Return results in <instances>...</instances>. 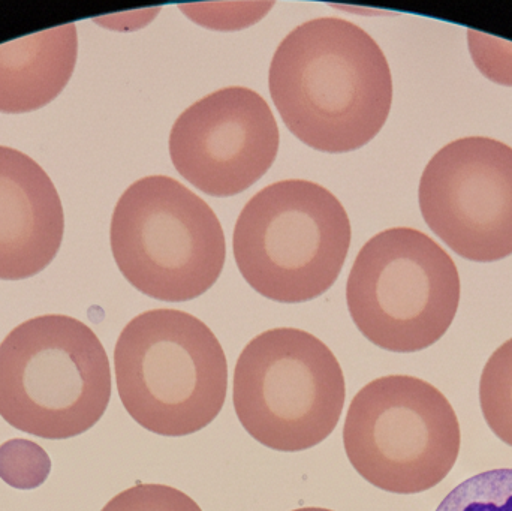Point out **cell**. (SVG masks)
I'll return each mask as SVG.
<instances>
[{
    "label": "cell",
    "mask_w": 512,
    "mask_h": 511,
    "mask_svg": "<svg viewBox=\"0 0 512 511\" xmlns=\"http://www.w3.org/2000/svg\"><path fill=\"white\" fill-rule=\"evenodd\" d=\"M268 87L286 128L318 152H354L384 128L393 77L384 51L358 24L306 21L276 48Z\"/></svg>",
    "instance_id": "obj_1"
},
{
    "label": "cell",
    "mask_w": 512,
    "mask_h": 511,
    "mask_svg": "<svg viewBox=\"0 0 512 511\" xmlns=\"http://www.w3.org/2000/svg\"><path fill=\"white\" fill-rule=\"evenodd\" d=\"M117 392L129 416L153 434H197L227 401L228 362L206 323L153 309L132 318L114 348Z\"/></svg>",
    "instance_id": "obj_2"
},
{
    "label": "cell",
    "mask_w": 512,
    "mask_h": 511,
    "mask_svg": "<svg viewBox=\"0 0 512 511\" xmlns=\"http://www.w3.org/2000/svg\"><path fill=\"white\" fill-rule=\"evenodd\" d=\"M111 390L107 351L77 318H30L0 344V417L24 434L83 435L104 416Z\"/></svg>",
    "instance_id": "obj_3"
},
{
    "label": "cell",
    "mask_w": 512,
    "mask_h": 511,
    "mask_svg": "<svg viewBox=\"0 0 512 511\" xmlns=\"http://www.w3.org/2000/svg\"><path fill=\"white\" fill-rule=\"evenodd\" d=\"M351 237L348 213L333 192L309 180H282L243 207L234 228V258L265 299L310 302L339 278Z\"/></svg>",
    "instance_id": "obj_4"
},
{
    "label": "cell",
    "mask_w": 512,
    "mask_h": 511,
    "mask_svg": "<svg viewBox=\"0 0 512 511\" xmlns=\"http://www.w3.org/2000/svg\"><path fill=\"white\" fill-rule=\"evenodd\" d=\"M111 251L126 281L161 302H189L218 282L227 242L212 207L173 177L132 183L111 218Z\"/></svg>",
    "instance_id": "obj_5"
},
{
    "label": "cell",
    "mask_w": 512,
    "mask_h": 511,
    "mask_svg": "<svg viewBox=\"0 0 512 511\" xmlns=\"http://www.w3.org/2000/svg\"><path fill=\"white\" fill-rule=\"evenodd\" d=\"M459 269L441 245L415 228H390L358 252L346 282L349 314L382 350H426L448 332L459 311Z\"/></svg>",
    "instance_id": "obj_6"
},
{
    "label": "cell",
    "mask_w": 512,
    "mask_h": 511,
    "mask_svg": "<svg viewBox=\"0 0 512 511\" xmlns=\"http://www.w3.org/2000/svg\"><path fill=\"white\" fill-rule=\"evenodd\" d=\"M345 399L339 360L306 330L261 333L243 348L234 369L237 419L255 441L276 452H304L327 440Z\"/></svg>",
    "instance_id": "obj_7"
},
{
    "label": "cell",
    "mask_w": 512,
    "mask_h": 511,
    "mask_svg": "<svg viewBox=\"0 0 512 511\" xmlns=\"http://www.w3.org/2000/svg\"><path fill=\"white\" fill-rule=\"evenodd\" d=\"M343 446L366 482L391 494L438 486L462 446L456 411L433 384L409 375L376 378L352 399Z\"/></svg>",
    "instance_id": "obj_8"
},
{
    "label": "cell",
    "mask_w": 512,
    "mask_h": 511,
    "mask_svg": "<svg viewBox=\"0 0 512 511\" xmlns=\"http://www.w3.org/2000/svg\"><path fill=\"white\" fill-rule=\"evenodd\" d=\"M427 227L474 263L512 255V147L466 137L442 147L424 168L418 188Z\"/></svg>",
    "instance_id": "obj_9"
},
{
    "label": "cell",
    "mask_w": 512,
    "mask_h": 511,
    "mask_svg": "<svg viewBox=\"0 0 512 511\" xmlns=\"http://www.w3.org/2000/svg\"><path fill=\"white\" fill-rule=\"evenodd\" d=\"M280 135L273 111L255 90L225 87L186 108L170 134L180 176L210 197L254 186L276 161Z\"/></svg>",
    "instance_id": "obj_10"
},
{
    "label": "cell",
    "mask_w": 512,
    "mask_h": 511,
    "mask_svg": "<svg viewBox=\"0 0 512 511\" xmlns=\"http://www.w3.org/2000/svg\"><path fill=\"white\" fill-rule=\"evenodd\" d=\"M65 215L56 186L26 153L0 146V279L20 281L56 258Z\"/></svg>",
    "instance_id": "obj_11"
},
{
    "label": "cell",
    "mask_w": 512,
    "mask_h": 511,
    "mask_svg": "<svg viewBox=\"0 0 512 511\" xmlns=\"http://www.w3.org/2000/svg\"><path fill=\"white\" fill-rule=\"evenodd\" d=\"M74 23L0 45V113L21 114L50 104L77 63Z\"/></svg>",
    "instance_id": "obj_12"
},
{
    "label": "cell",
    "mask_w": 512,
    "mask_h": 511,
    "mask_svg": "<svg viewBox=\"0 0 512 511\" xmlns=\"http://www.w3.org/2000/svg\"><path fill=\"white\" fill-rule=\"evenodd\" d=\"M480 402L493 434L512 447V338L487 360L481 375Z\"/></svg>",
    "instance_id": "obj_13"
},
{
    "label": "cell",
    "mask_w": 512,
    "mask_h": 511,
    "mask_svg": "<svg viewBox=\"0 0 512 511\" xmlns=\"http://www.w3.org/2000/svg\"><path fill=\"white\" fill-rule=\"evenodd\" d=\"M436 511H512V468L486 471L465 480Z\"/></svg>",
    "instance_id": "obj_14"
},
{
    "label": "cell",
    "mask_w": 512,
    "mask_h": 511,
    "mask_svg": "<svg viewBox=\"0 0 512 511\" xmlns=\"http://www.w3.org/2000/svg\"><path fill=\"white\" fill-rule=\"evenodd\" d=\"M50 470L47 453L32 441L12 440L0 447V477L12 488H38Z\"/></svg>",
    "instance_id": "obj_15"
},
{
    "label": "cell",
    "mask_w": 512,
    "mask_h": 511,
    "mask_svg": "<svg viewBox=\"0 0 512 511\" xmlns=\"http://www.w3.org/2000/svg\"><path fill=\"white\" fill-rule=\"evenodd\" d=\"M101 511H203L180 489L138 483L111 498Z\"/></svg>",
    "instance_id": "obj_16"
},
{
    "label": "cell",
    "mask_w": 512,
    "mask_h": 511,
    "mask_svg": "<svg viewBox=\"0 0 512 511\" xmlns=\"http://www.w3.org/2000/svg\"><path fill=\"white\" fill-rule=\"evenodd\" d=\"M468 44L475 66L484 77L512 87V42L469 29Z\"/></svg>",
    "instance_id": "obj_17"
},
{
    "label": "cell",
    "mask_w": 512,
    "mask_h": 511,
    "mask_svg": "<svg viewBox=\"0 0 512 511\" xmlns=\"http://www.w3.org/2000/svg\"><path fill=\"white\" fill-rule=\"evenodd\" d=\"M291 511H334L328 509H321V507H303V509L291 510Z\"/></svg>",
    "instance_id": "obj_18"
}]
</instances>
